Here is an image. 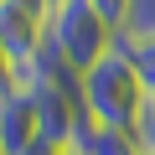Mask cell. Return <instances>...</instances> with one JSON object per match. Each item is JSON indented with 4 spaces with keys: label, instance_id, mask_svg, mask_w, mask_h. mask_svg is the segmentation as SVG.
<instances>
[{
    "label": "cell",
    "instance_id": "6da1fadb",
    "mask_svg": "<svg viewBox=\"0 0 155 155\" xmlns=\"http://www.w3.org/2000/svg\"><path fill=\"white\" fill-rule=\"evenodd\" d=\"M150 93H145V78L129 57V47H114L104 62H93L83 72V109L98 129H124L134 134L140 114H145Z\"/></svg>",
    "mask_w": 155,
    "mask_h": 155
},
{
    "label": "cell",
    "instance_id": "7a4b0ae2",
    "mask_svg": "<svg viewBox=\"0 0 155 155\" xmlns=\"http://www.w3.org/2000/svg\"><path fill=\"white\" fill-rule=\"evenodd\" d=\"M47 47L83 78L93 62H104L119 47V31L93 11V0H57L47 16Z\"/></svg>",
    "mask_w": 155,
    "mask_h": 155
},
{
    "label": "cell",
    "instance_id": "3957f363",
    "mask_svg": "<svg viewBox=\"0 0 155 155\" xmlns=\"http://www.w3.org/2000/svg\"><path fill=\"white\" fill-rule=\"evenodd\" d=\"M0 41H5V52L16 62H26V57H36L47 47V21L21 11V5H11V0H0Z\"/></svg>",
    "mask_w": 155,
    "mask_h": 155
},
{
    "label": "cell",
    "instance_id": "277c9868",
    "mask_svg": "<svg viewBox=\"0 0 155 155\" xmlns=\"http://www.w3.org/2000/svg\"><path fill=\"white\" fill-rule=\"evenodd\" d=\"M36 140V109H31V93H0V145L5 155H21L26 145Z\"/></svg>",
    "mask_w": 155,
    "mask_h": 155
},
{
    "label": "cell",
    "instance_id": "5b68a950",
    "mask_svg": "<svg viewBox=\"0 0 155 155\" xmlns=\"http://www.w3.org/2000/svg\"><path fill=\"white\" fill-rule=\"evenodd\" d=\"M72 150H83V155H145L140 140L124 134V129H88L83 145H72Z\"/></svg>",
    "mask_w": 155,
    "mask_h": 155
},
{
    "label": "cell",
    "instance_id": "8992f818",
    "mask_svg": "<svg viewBox=\"0 0 155 155\" xmlns=\"http://www.w3.org/2000/svg\"><path fill=\"white\" fill-rule=\"evenodd\" d=\"M145 41H155V0H129L119 47H145Z\"/></svg>",
    "mask_w": 155,
    "mask_h": 155
},
{
    "label": "cell",
    "instance_id": "52a82bcc",
    "mask_svg": "<svg viewBox=\"0 0 155 155\" xmlns=\"http://www.w3.org/2000/svg\"><path fill=\"white\" fill-rule=\"evenodd\" d=\"M129 57H134V67H140V78H145V93L155 98V41H145V47H129Z\"/></svg>",
    "mask_w": 155,
    "mask_h": 155
},
{
    "label": "cell",
    "instance_id": "ba28073f",
    "mask_svg": "<svg viewBox=\"0 0 155 155\" xmlns=\"http://www.w3.org/2000/svg\"><path fill=\"white\" fill-rule=\"evenodd\" d=\"M134 140H140L145 155H155V98L145 104V114H140V124H134Z\"/></svg>",
    "mask_w": 155,
    "mask_h": 155
},
{
    "label": "cell",
    "instance_id": "9c48e42d",
    "mask_svg": "<svg viewBox=\"0 0 155 155\" xmlns=\"http://www.w3.org/2000/svg\"><path fill=\"white\" fill-rule=\"evenodd\" d=\"M93 11L114 26V31H124V16H129V0H93Z\"/></svg>",
    "mask_w": 155,
    "mask_h": 155
},
{
    "label": "cell",
    "instance_id": "30bf717a",
    "mask_svg": "<svg viewBox=\"0 0 155 155\" xmlns=\"http://www.w3.org/2000/svg\"><path fill=\"white\" fill-rule=\"evenodd\" d=\"M16 88V57L5 52V41H0V93H11Z\"/></svg>",
    "mask_w": 155,
    "mask_h": 155
},
{
    "label": "cell",
    "instance_id": "8fae6325",
    "mask_svg": "<svg viewBox=\"0 0 155 155\" xmlns=\"http://www.w3.org/2000/svg\"><path fill=\"white\" fill-rule=\"evenodd\" d=\"M11 5H21V11H31V16H52V5H57V0H11Z\"/></svg>",
    "mask_w": 155,
    "mask_h": 155
},
{
    "label": "cell",
    "instance_id": "7c38bea8",
    "mask_svg": "<svg viewBox=\"0 0 155 155\" xmlns=\"http://www.w3.org/2000/svg\"><path fill=\"white\" fill-rule=\"evenodd\" d=\"M21 155H62V145H52V140H41V134H36V140H31Z\"/></svg>",
    "mask_w": 155,
    "mask_h": 155
},
{
    "label": "cell",
    "instance_id": "4fadbf2b",
    "mask_svg": "<svg viewBox=\"0 0 155 155\" xmlns=\"http://www.w3.org/2000/svg\"><path fill=\"white\" fill-rule=\"evenodd\" d=\"M62 155H83V150H62Z\"/></svg>",
    "mask_w": 155,
    "mask_h": 155
},
{
    "label": "cell",
    "instance_id": "5bb4252c",
    "mask_svg": "<svg viewBox=\"0 0 155 155\" xmlns=\"http://www.w3.org/2000/svg\"><path fill=\"white\" fill-rule=\"evenodd\" d=\"M0 155H5V145H0Z\"/></svg>",
    "mask_w": 155,
    "mask_h": 155
}]
</instances>
